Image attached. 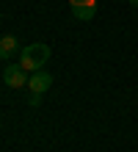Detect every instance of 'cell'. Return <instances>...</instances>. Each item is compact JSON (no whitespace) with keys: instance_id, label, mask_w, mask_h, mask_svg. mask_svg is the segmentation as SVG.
<instances>
[{"instance_id":"cell-8","label":"cell","mask_w":138,"mask_h":152,"mask_svg":"<svg viewBox=\"0 0 138 152\" xmlns=\"http://www.w3.org/2000/svg\"><path fill=\"white\" fill-rule=\"evenodd\" d=\"M130 6H135V8H138V0H130Z\"/></svg>"},{"instance_id":"cell-7","label":"cell","mask_w":138,"mask_h":152,"mask_svg":"<svg viewBox=\"0 0 138 152\" xmlns=\"http://www.w3.org/2000/svg\"><path fill=\"white\" fill-rule=\"evenodd\" d=\"M39 102H42V94L33 91V94H31V105H39Z\"/></svg>"},{"instance_id":"cell-5","label":"cell","mask_w":138,"mask_h":152,"mask_svg":"<svg viewBox=\"0 0 138 152\" xmlns=\"http://www.w3.org/2000/svg\"><path fill=\"white\" fill-rule=\"evenodd\" d=\"M94 14H97V6H77V8H72V17H75L77 22L94 20Z\"/></svg>"},{"instance_id":"cell-1","label":"cell","mask_w":138,"mask_h":152,"mask_svg":"<svg viewBox=\"0 0 138 152\" xmlns=\"http://www.w3.org/2000/svg\"><path fill=\"white\" fill-rule=\"evenodd\" d=\"M47 58H50V47L42 44V42H36V44H25L20 50V61H17V64H20L25 72H36V69H42L47 64Z\"/></svg>"},{"instance_id":"cell-3","label":"cell","mask_w":138,"mask_h":152,"mask_svg":"<svg viewBox=\"0 0 138 152\" xmlns=\"http://www.w3.org/2000/svg\"><path fill=\"white\" fill-rule=\"evenodd\" d=\"M50 86H53V75L44 72V69H36V72H31V77H28V88L36 91V94H44Z\"/></svg>"},{"instance_id":"cell-4","label":"cell","mask_w":138,"mask_h":152,"mask_svg":"<svg viewBox=\"0 0 138 152\" xmlns=\"http://www.w3.org/2000/svg\"><path fill=\"white\" fill-rule=\"evenodd\" d=\"M17 53V39L14 36H0V58L8 61Z\"/></svg>"},{"instance_id":"cell-2","label":"cell","mask_w":138,"mask_h":152,"mask_svg":"<svg viewBox=\"0 0 138 152\" xmlns=\"http://www.w3.org/2000/svg\"><path fill=\"white\" fill-rule=\"evenodd\" d=\"M3 83L8 88H22V86H28V72L20 64H11V66L3 69Z\"/></svg>"},{"instance_id":"cell-6","label":"cell","mask_w":138,"mask_h":152,"mask_svg":"<svg viewBox=\"0 0 138 152\" xmlns=\"http://www.w3.org/2000/svg\"><path fill=\"white\" fill-rule=\"evenodd\" d=\"M69 6L72 8H77V6H97V0H69Z\"/></svg>"}]
</instances>
